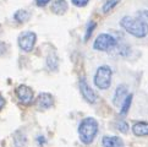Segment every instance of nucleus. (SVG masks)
Listing matches in <instances>:
<instances>
[{
    "mask_svg": "<svg viewBox=\"0 0 148 147\" xmlns=\"http://www.w3.org/2000/svg\"><path fill=\"white\" fill-rule=\"evenodd\" d=\"M120 27L135 38H145L148 34V25L140 17L124 16L120 20Z\"/></svg>",
    "mask_w": 148,
    "mask_h": 147,
    "instance_id": "obj_1",
    "label": "nucleus"
},
{
    "mask_svg": "<svg viewBox=\"0 0 148 147\" xmlns=\"http://www.w3.org/2000/svg\"><path fill=\"white\" fill-rule=\"evenodd\" d=\"M98 130H99L98 122L94 118L88 117L81 120L80 125H78V129H77V133L82 142L84 145H89L97 137Z\"/></svg>",
    "mask_w": 148,
    "mask_h": 147,
    "instance_id": "obj_2",
    "label": "nucleus"
},
{
    "mask_svg": "<svg viewBox=\"0 0 148 147\" xmlns=\"http://www.w3.org/2000/svg\"><path fill=\"white\" fill-rule=\"evenodd\" d=\"M94 85L99 90H108L112 86V80H113V70L109 65H102L99 66L96 74H94Z\"/></svg>",
    "mask_w": 148,
    "mask_h": 147,
    "instance_id": "obj_3",
    "label": "nucleus"
},
{
    "mask_svg": "<svg viewBox=\"0 0 148 147\" xmlns=\"http://www.w3.org/2000/svg\"><path fill=\"white\" fill-rule=\"evenodd\" d=\"M118 39L110 33H100L93 42V49L97 52H109L118 47Z\"/></svg>",
    "mask_w": 148,
    "mask_h": 147,
    "instance_id": "obj_4",
    "label": "nucleus"
},
{
    "mask_svg": "<svg viewBox=\"0 0 148 147\" xmlns=\"http://www.w3.org/2000/svg\"><path fill=\"white\" fill-rule=\"evenodd\" d=\"M37 43V34L33 31H25L17 37V44L18 48L25 52V53H29L34 49V45Z\"/></svg>",
    "mask_w": 148,
    "mask_h": 147,
    "instance_id": "obj_5",
    "label": "nucleus"
},
{
    "mask_svg": "<svg viewBox=\"0 0 148 147\" xmlns=\"http://www.w3.org/2000/svg\"><path fill=\"white\" fill-rule=\"evenodd\" d=\"M15 94H16L18 102L23 106H29L34 101V92L27 85H18L15 88Z\"/></svg>",
    "mask_w": 148,
    "mask_h": 147,
    "instance_id": "obj_6",
    "label": "nucleus"
},
{
    "mask_svg": "<svg viewBox=\"0 0 148 147\" xmlns=\"http://www.w3.org/2000/svg\"><path fill=\"white\" fill-rule=\"evenodd\" d=\"M78 88H80V92H81V96L82 98L86 101L87 103L89 104H93L97 102V93L93 91V88L91 87L87 83L86 78L84 77H81L80 80H78Z\"/></svg>",
    "mask_w": 148,
    "mask_h": 147,
    "instance_id": "obj_7",
    "label": "nucleus"
},
{
    "mask_svg": "<svg viewBox=\"0 0 148 147\" xmlns=\"http://www.w3.org/2000/svg\"><path fill=\"white\" fill-rule=\"evenodd\" d=\"M34 104L38 110H48L54 106V97L48 92H42L36 98Z\"/></svg>",
    "mask_w": 148,
    "mask_h": 147,
    "instance_id": "obj_8",
    "label": "nucleus"
},
{
    "mask_svg": "<svg viewBox=\"0 0 148 147\" xmlns=\"http://www.w3.org/2000/svg\"><path fill=\"white\" fill-rule=\"evenodd\" d=\"M127 96H129V88H127V86H126L125 83H121V85H119L118 87H116V90H115L114 99H113L114 104H115V106H121L123 102L125 101V98Z\"/></svg>",
    "mask_w": 148,
    "mask_h": 147,
    "instance_id": "obj_9",
    "label": "nucleus"
},
{
    "mask_svg": "<svg viewBox=\"0 0 148 147\" xmlns=\"http://www.w3.org/2000/svg\"><path fill=\"white\" fill-rule=\"evenodd\" d=\"M67 9H69V4L66 0H54L50 4V11L53 14L58 15V16H61V15L66 14Z\"/></svg>",
    "mask_w": 148,
    "mask_h": 147,
    "instance_id": "obj_10",
    "label": "nucleus"
},
{
    "mask_svg": "<svg viewBox=\"0 0 148 147\" xmlns=\"http://www.w3.org/2000/svg\"><path fill=\"white\" fill-rule=\"evenodd\" d=\"M45 64L49 71H58V69H59V56H58V54L54 50L48 53L45 59Z\"/></svg>",
    "mask_w": 148,
    "mask_h": 147,
    "instance_id": "obj_11",
    "label": "nucleus"
},
{
    "mask_svg": "<svg viewBox=\"0 0 148 147\" xmlns=\"http://www.w3.org/2000/svg\"><path fill=\"white\" fill-rule=\"evenodd\" d=\"M103 147H124V141L119 136H104L102 139Z\"/></svg>",
    "mask_w": 148,
    "mask_h": 147,
    "instance_id": "obj_12",
    "label": "nucleus"
},
{
    "mask_svg": "<svg viewBox=\"0 0 148 147\" xmlns=\"http://www.w3.org/2000/svg\"><path fill=\"white\" fill-rule=\"evenodd\" d=\"M132 133H134L135 136H138V137L148 136V123L146 122L135 123L134 126H132Z\"/></svg>",
    "mask_w": 148,
    "mask_h": 147,
    "instance_id": "obj_13",
    "label": "nucleus"
},
{
    "mask_svg": "<svg viewBox=\"0 0 148 147\" xmlns=\"http://www.w3.org/2000/svg\"><path fill=\"white\" fill-rule=\"evenodd\" d=\"M31 16H32V14L29 11H27V10H25V9H20L14 14V20L16 21L17 23L22 25V23L27 22V21L31 19Z\"/></svg>",
    "mask_w": 148,
    "mask_h": 147,
    "instance_id": "obj_14",
    "label": "nucleus"
},
{
    "mask_svg": "<svg viewBox=\"0 0 148 147\" xmlns=\"http://www.w3.org/2000/svg\"><path fill=\"white\" fill-rule=\"evenodd\" d=\"M14 144L16 147H25L26 144H27V137H26V134L23 131H16L14 135Z\"/></svg>",
    "mask_w": 148,
    "mask_h": 147,
    "instance_id": "obj_15",
    "label": "nucleus"
},
{
    "mask_svg": "<svg viewBox=\"0 0 148 147\" xmlns=\"http://www.w3.org/2000/svg\"><path fill=\"white\" fill-rule=\"evenodd\" d=\"M132 98H134V94L130 93L129 96L125 98V101L123 102V104H121V108H120V115L121 117H125V115L129 113V109H130L131 103H132Z\"/></svg>",
    "mask_w": 148,
    "mask_h": 147,
    "instance_id": "obj_16",
    "label": "nucleus"
},
{
    "mask_svg": "<svg viewBox=\"0 0 148 147\" xmlns=\"http://www.w3.org/2000/svg\"><path fill=\"white\" fill-rule=\"evenodd\" d=\"M115 128H116V130H119L120 133H123V134H127L129 130H130L129 124L126 123L125 120H123V119L116 120V122H115Z\"/></svg>",
    "mask_w": 148,
    "mask_h": 147,
    "instance_id": "obj_17",
    "label": "nucleus"
},
{
    "mask_svg": "<svg viewBox=\"0 0 148 147\" xmlns=\"http://www.w3.org/2000/svg\"><path fill=\"white\" fill-rule=\"evenodd\" d=\"M120 3V0H107V1L104 3V5H103V8H102V10H103V12L104 14H108V12H110L116 6Z\"/></svg>",
    "mask_w": 148,
    "mask_h": 147,
    "instance_id": "obj_18",
    "label": "nucleus"
},
{
    "mask_svg": "<svg viewBox=\"0 0 148 147\" xmlns=\"http://www.w3.org/2000/svg\"><path fill=\"white\" fill-rule=\"evenodd\" d=\"M96 28H97V23L94 22V21H89L88 25H87V28H86V33H84V42H87L89 38H91Z\"/></svg>",
    "mask_w": 148,
    "mask_h": 147,
    "instance_id": "obj_19",
    "label": "nucleus"
},
{
    "mask_svg": "<svg viewBox=\"0 0 148 147\" xmlns=\"http://www.w3.org/2000/svg\"><path fill=\"white\" fill-rule=\"evenodd\" d=\"M89 3V0H71V4L75 5L76 8H84L87 6Z\"/></svg>",
    "mask_w": 148,
    "mask_h": 147,
    "instance_id": "obj_20",
    "label": "nucleus"
},
{
    "mask_svg": "<svg viewBox=\"0 0 148 147\" xmlns=\"http://www.w3.org/2000/svg\"><path fill=\"white\" fill-rule=\"evenodd\" d=\"M137 16H138L141 20H143L148 25V10H140V11L137 12Z\"/></svg>",
    "mask_w": 148,
    "mask_h": 147,
    "instance_id": "obj_21",
    "label": "nucleus"
},
{
    "mask_svg": "<svg viewBox=\"0 0 148 147\" xmlns=\"http://www.w3.org/2000/svg\"><path fill=\"white\" fill-rule=\"evenodd\" d=\"M34 1H36V5L38 8H44L50 3V0H34Z\"/></svg>",
    "mask_w": 148,
    "mask_h": 147,
    "instance_id": "obj_22",
    "label": "nucleus"
},
{
    "mask_svg": "<svg viewBox=\"0 0 148 147\" xmlns=\"http://www.w3.org/2000/svg\"><path fill=\"white\" fill-rule=\"evenodd\" d=\"M6 50H8V45L4 42H0V56L6 53Z\"/></svg>",
    "mask_w": 148,
    "mask_h": 147,
    "instance_id": "obj_23",
    "label": "nucleus"
},
{
    "mask_svg": "<svg viewBox=\"0 0 148 147\" xmlns=\"http://www.w3.org/2000/svg\"><path fill=\"white\" fill-rule=\"evenodd\" d=\"M37 144H38L40 147L44 146L47 144V140H45L44 136H38V137H37Z\"/></svg>",
    "mask_w": 148,
    "mask_h": 147,
    "instance_id": "obj_24",
    "label": "nucleus"
},
{
    "mask_svg": "<svg viewBox=\"0 0 148 147\" xmlns=\"http://www.w3.org/2000/svg\"><path fill=\"white\" fill-rule=\"evenodd\" d=\"M4 107H5V98L3 97V94L0 93V112L3 110Z\"/></svg>",
    "mask_w": 148,
    "mask_h": 147,
    "instance_id": "obj_25",
    "label": "nucleus"
}]
</instances>
